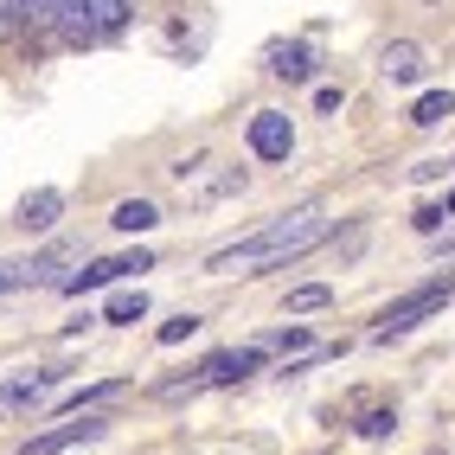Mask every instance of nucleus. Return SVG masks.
I'll return each mask as SVG.
<instances>
[{"label":"nucleus","instance_id":"nucleus-1","mask_svg":"<svg viewBox=\"0 0 455 455\" xmlns=\"http://www.w3.org/2000/svg\"><path fill=\"white\" fill-rule=\"evenodd\" d=\"M327 237V219L315 205L301 212H283V219H269L257 237H244V244L231 251H212L205 257V276H257V269H276V263H295L301 251H315Z\"/></svg>","mask_w":455,"mask_h":455},{"label":"nucleus","instance_id":"nucleus-2","mask_svg":"<svg viewBox=\"0 0 455 455\" xmlns=\"http://www.w3.org/2000/svg\"><path fill=\"white\" fill-rule=\"evenodd\" d=\"M449 308V283H423V289H411V295H398L385 308V327H379V340H398V333H411L423 315H443Z\"/></svg>","mask_w":455,"mask_h":455},{"label":"nucleus","instance_id":"nucleus-3","mask_svg":"<svg viewBox=\"0 0 455 455\" xmlns=\"http://www.w3.org/2000/svg\"><path fill=\"white\" fill-rule=\"evenodd\" d=\"M251 155L257 161H289L295 155V123L283 109H257L251 116Z\"/></svg>","mask_w":455,"mask_h":455},{"label":"nucleus","instance_id":"nucleus-4","mask_svg":"<svg viewBox=\"0 0 455 455\" xmlns=\"http://www.w3.org/2000/svg\"><path fill=\"white\" fill-rule=\"evenodd\" d=\"M103 430H109V423L84 411V423H58V430H45V436H26L20 455H65V449H77V443H97Z\"/></svg>","mask_w":455,"mask_h":455},{"label":"nucleus","instance_id":"nucleus-5","mask_svg":"<svg viewBox=\"0 0 455 455\" xmlns=\"http://www.w3.org/2000/svg\"><path fill=\"white\" fill-rule=\"evenodd\" d=\"M129 269H155V257H148V251H135V257H97V263H84L77 276H65L58 289H65V295H84V289H103V283H116V276H129Z\"/></svg>","mask_w":455,"mask_h":455},{"label":"nucleus","instance_id":"nucleus-6","mask_svg":"<svg viewBox=\"0 0 455 455\" xmlns=\"http://www.w3.org/2000/svg\"><path fill=\"white\" fill-rule=\"evenodd\" d=\"M263 366V347H231V353H212L199 366V385H237Z\"/></svg>","mask_w":455,"mask_h":455},{"label":"nucleus","instance_id":"nucleus-7","mask_svg":"<svg viewBox=\"0 0 455 455\" xmlns=\"http://www.w3.org/2000/svg\"><path fill=\"white\" fill-rule=\"evenodd\" d=\"M379 71H385L391 84H417L423 71H430V58H423V45H417V39H391V45H385V58H379Z\"/></svg>","mask_w":455,"mask_h":455},{"label":"nucleus","instance_id":"nucleus-8","mask_svg":"<svg viewBox=\"0 0 455 455\" xmlns=\"http://www.w3.org/2000/svg\"><path fill=\"white\" fill-rule=\"evenodd\" d=\"M58 212H65V193H58V187H39V193H26V199H20L13 225H20V231H52V225H58Z\"/></svg>","mask_w":455,"mask_h":455},{"label":"nucleus","instance_id":"nucleus-9","mask_svg":"<svg viewBox=\"0 0 455 455\" xmlns=\"http://www.w3.org/2000/svg\"><path fill=\"white\" fill-rule=\"evenodd\" d=\"M269 71H276V77H289V84H308V77H315V52L301 45V39H289V45H269Z\"/></svg>","mask_w":455,"mask_h":455},{"label":"nucleus","instance_id":"nucleus-10","mask_svg":"<svg viewBox=\"0 0 455 455\" xmlns=\"http://www.w3.org/2000/svg\"><path fill=\"white\" fill-rule=\"evenodd\" d=\"M109 225L135 237V231H155V225H161V212H155V199H123V205L109 212Z\"/></svg>","mask_w":455,"mask_h":455},{"label":"nucleus","instance_id":"nucleus-11","mask_svg":"<svg viewBox=\"0 0 455 455\" xmlns=\"http://www.w3.org/2000/svg\"><path fill=\"white\" fill-rule=\"evenodd\" d=\"M449 116H455V97H449V90H423V97L411 103V123H417V129H436V123H449Z\"/></svg>","mask_w":455,"mask_h":455},{"label":"nucleus","instance_id":"nucleus-12","mask_svg":"<svg viewBox=\"0 0 455 455\" xmlns=\"http://www.w3.org/2000/svg\"><path fill=\"white\" fill-rule=\"evenodd\" d=\"M52 385H58L52 372H33V379H13L7 391H0V404H7V411H20V404H39V398H45Z\"/></svg>","mask_w":455,"mask_h":455},{"label":"nucleus","instance_id":"nucleus-13","mask_svg":"<svg viewBox=\"0 0 455 455\" xmlns=\"http://www.w3.org/2000/svg\"><path fill=\"white\" fill-rule=\"evenodd\" d=\"M141 315H148V295H141V289H123V295H109V308H103V321H109V327H135Z\"/></svg>","mask_w":455,"mask_h":455},{"label":"nucleus","instance_id":"nucleus-14","mask_svg":"<svg viewBox=\"0 0 455 455\" xmlns=\"http://www.w3.org/2000/svg\"><path fill=\"white\" fill-rule=\"evenodd\" d=\"M327 301H333L327 283H301V289H289V315H315V308H327Z\"/></svg>","mask_w":455,"mask_h":455},{"label":"nucleus","instance_id":"nucleus-15","mask_svg":"<svg viewBox=\"0 0 455 455\" xmlns=\"http://www.w3.org/2000/svg\"><path fill=\"white\" fill-rule=\"evenodd\" d=\"M116 391H123V385H84V391H71V398H65V411H97V404L116 398Z\"/></svg>","mask_w":455,"mask_h":455},{"label":"nucleus","instance_id":"nucleus-16","mask_svg":"<svg viewBox=\"0 0 455 455\" xmlns=\"http://www.w3.org/2000/svg\"><path fill=\"white\" fill-rule=\"evenodd\" d=\"M193 333H199V315H173V321H161L155 340L161 347H180V340H193Z\"/></svg>","mask_w":455,"mask_h":455},{"label":"nucleus","instance_id":"nucleus-17","mask_svg":"<svg viewBox=\"0 0 455 455\" xmlns=\"http://www.w3.org/2000/svg\"><path fill=\"white\" fill-rule=\"evenodd\" d=\"M269 347H276V353H301V347H308V327H283V333H269L263 353H269Z\"/></svg>","mask_w":455,"mask_h":455},{"label":"nucleus","instance_id":"nucleus-18","mask_svg":"<svg viewBox=\"0 0 455 455\" xmlns=\"http://www.w3.org/2000/svg\"><path fill=\"white\" fill-rule=\"evenodd\" d=\"M20 13L33 26H58V0H20Z\"/></svg>","mask_w":455,"mask_h":455},{"label":"nucleus","instance_id":"nucleus-19","mask_svg":"<svg viewBox=\"0 0 455 455\" xmlns=\"http://www.w3.org/2000/svg\"><path fill=\"white\" fill-rule=\"evenodd\" d=\"M436 225H443V205H423V212H417V231L436 237Z\"/></svg>","mask_w":455,"mask_h":455},{"label":"nucleus","instance_id":"nucleus-20","mask_svg":"<svg viewBox=\"0 0 455 455\" xmlns=\"http://www.w3.org/2000/svg\"><path fill=\"white\" fill-rule=\"evenodd\" d=\"M385 430H391V411H372L366 423H359V436H385Z\"/></svg>","mask_w":455,"mask_h":455},{"label":"nucleus","instance_id":"nucleus-21","mask_svg":"<svg viewBox=\"0 0 455 455\" xmlns=\"http://www.w3.org/2000/svg\"><path fill=\"white\" fill-rule=\"evenodd\" d=\"M20 283V263H0V289H13Z\"/></svg>","mask_w":455,"mask_h":455},{"label":"nucleus","instance_id":"nucleus-22","mask_svg":"<svg viewBox=\"0 0 455 455\" xmlns=\"http://www.w3.org/2000/svg\"><path fill=\"white\" fill-rule=\"evenodd\" d=\"M13 13H20V0H0V26H13Z\"/></svg>","mask_w":455,"mask_h":455},{"label":"nucleus","instance_id":"nucleus-23","mask_svg":"<svg viewBox=\"0 0 455 455\" xmlns=\"http://www.w3.org/2000/svg\"><path fill=\"white\" fill-rule=\"evenodd\" d=\"M449 212H455V193H449Z\"/></svg>","mask_w":455,"mask_h":455},{"label":"nucleus","instance_id":"nucleus-24","mask_svg":"<svg viewBox=\"0 0 455 455\" xmlns=\"http://www.w3.org/2000/svg\"><path fill=\"white\" fill-rule=\"evenodd\" d=\"M449 167H455V161H449Z\"/></svg>","mask_w":455,"mask_h":455}]
</instances>
